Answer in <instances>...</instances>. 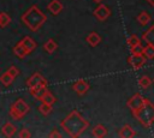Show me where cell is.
I'll return each instance as SVG.
<instances>
[{
	"label": "cell",
	"mask_w": 154,
	"mask_h": 138,
	"mask_svg": "<svg viewBox=\"0 0 154 138\" xmlns=\"http://www.w3.org/2000/svg\"><path fill=\"white\" fill-rule=\"evenodd\" d=\"M60 126L70 137L77 138L88 128L89 122L79 114L77 109H73L60 121Z\"/></svg>",
	"instance_id": "obj_1"
},
{
	"label": "cell",
	"mask_w": 154,
	"mask_h": 138,
	"mask_svg": "<svg viewBox=\"0 0 154 138\" xmlns=\"http://www.w3.org/2000/svg\"><path fill=\"white\" fill-rule=\"evenodd\" d=\"M20 19L31 31H38L41 26L46 23L47 16L36 5H32L22 14Z\"/></svg>",
	"instance_id": "obj_2"
},
{
	"label": "cell",
	"mask_w": 154,
	"mask_h": 138,
	"mask_svg": "<svg viewBox=\"0 0 154 138\" xmlns=\"http://www.w3.org/2000/svg\"><path fill=\"white\" fill-rule=\"evenodd\" d=\"M136 120L144 127H149L154 124V104L147 100L144 106L136 112H132Z\"/></svg>",
	"instance_id": "obj_3"
},
{
	"label": "cell",
	"mask_w": 154,
	"mask_h": 138,
	"mask_svg": "<svg viewBox=\"0 0 154 138\" xmlns=\"http://www.w3.org/2000/svg\"><path fill=\"white\" fill-rule=\"evenodd\" d=\"M30 110V106L23 100V98H17L11 108H10V115L14 120H20L23 116H25Z\"/></svg>",
	"instance_id": "obj_4"
},
{
	"label": "cell",
	"mask_w": 154,
	"mask_h": 138,
	"mask_svg": "<svg viewBox=\"0 0 154 138\" xmlns=\"http://www.w3.org/2000/svg\"><path fill=\"white\" fill-rule=\"evenodd\" d=\"M146 102H147V98H144L141 94H135V95H132V96L128 100L126 106L129 107V109H130L131 112H136V110H138L140 108H142Z\"/></svg>",
	"instance_id": "obj_5"
},
{
	"label": "cell",
	"mask_w": 154,
	"mask_h": 138,
	"mask_svg": "<svg viewBox=\"0 0 154 138\" xmlns=\"http://www.w3.org/2000/svg\"><path fill=\"white\" fill-rule=\"evenodd\" d=\"M93 14L96 17V19H99L100 22H103L111 16V10L107 5L100 2V5H97L96 8L93 11Z\"/></svg>",
	"instance_id": "obj_6"
},
{
	"label": "cell",
	"mask_w": 154,
	"mask_h": 138,
	"mask_svg": "<svg viewBox=\"0 0 154 138\" xmlns=\"http://www.w3.org/2000/svg\"><path fill=\"white\" fill-rule=\"evenodd\" d=\"M146 59L147 58L143 54H131L128 58V61L132 66L134 70H138V68H141L146 64Z\"/></svg>",
	"instance_id": "obj_7"
},
{
	"label": "cell",
	"mask_w": 154,
	"mask_h": 138,
	"mask_svg": "<svg viewBox=\"0 0 154 138\" xmlns=\"http://www.w3.org/2000/svg\"><path fill=\"white\" fill-rule=\"evenodd\" d=\"M72 88H73V90L76 91V94H77V95L82 96V95H84V94L89 90V83H88L87 80L79 79V80H77V82H75V83H73Z\"/></svg>",
	"instance_id": "obj_8"
},
{
	"label": "cell",
	"mask_w": 154,
	"mask_h": 138,
	"mask_svg": "<svg viewBox=\"0 0 154 138\" xmlns=\"http://www.w3.org/2000/svg\"><path fill=\"white\" fill-rule=\"evenodd\" d=\"M42 80H43V77L41 76V73H40V72H35L34 74H31V76L28 78V80H26V86H28L29 89H31V88H37V86H40V84H41Z\"/></svg>",
	"instance_id": "obj_9"
},
{
	"label": "cell",
	"mask_w": 154,
	"mask_h": 138,
	"mask_svg": "<svg viewBox=\"0 0 154 138\" xmlns=\"http://www.w3.org/2000/svg\"><path fill=\"white\" fill-rule=\"evenodd\" d=\"M85 41H87V43H88L90 47H96V46H99L100 42H101V36H100L97 32L91 31V32H89V34L87 35Z\"/></svg>",
	"instance_id": "obj_10"
},
{
	"label": "cell",
	"mask_w": 154,
	"mask_h": 138,
	"mask_svg": "<svg viewBox=\"0 0 154 138\" xmlns=\"http://www.w3.org/2000/svg\"><path fill=\"white\" fill-rule=\"evenodd\" d=\"M13 53H14V55L16 56H18L19 59H24L28 54H30L29 52H28V49L23 46V43L19 41L14 47H13Z\"/></svg>",
	"instance_id": "obj_11"
},
{
	"label": "cell",
	"mask_w": 154,
	"mask_h": 138,
	"mask_svg": "<svg viewBox=\"0 0 154 138\" xmlns=\"http://www.w3.org/2000/svg\"><path fill=\"white\" fill-rule=\"evenodd\" d=\"M47 8H48V11H49L52 14L57 16V14H59V13L63 11V4H61L59 0H52V1L48 4Z\"/></svg>",
	"instance_id": "obj_12"
},
{
	"label": "cell",
	"mask_w": 154,
	"mask_h": 138,
	"mask_svg": "<svg viewBox=\"0 0 154 138\" xmlns=\"http://www.w3.org/2000/svg\"><path fill=\"white\" fill-rule=\"evenodd\" d=\"M135 136H136V132L130 125H124L119 130V137L120 138H132Z\"/></svg>",
	"instance_id": "obj_13"
},
{
	"label": "cell",
	"mask_w": 154,
	"mask_h": 138,
	"mask_svg": "<svg viewBox=\"0 0 154 138\" xmlns=\"http://www.w3.org/2000/svg\"><path fill=\"white\" fill-rule=\"evenodd\" d=\"M91 134L95 138H103L107 136V128L102 125V124H97L93 130H91Z\"/></svg>",
	"instance_id": "obj_14"
},
{
	"label": "cell",
	"mask_w": 154,
	"mask_h": 138,
	"mask_svg": "<svg viewBox=\"0 0 154 138\" xmlns=\"http://www.w3.org/2000/svg\"><path fill=\"white\" fill-rule=\"evenodd\" d=\"M16 131H17V127L13 124H11V122H6L1 127V132H2V134L5 137H12V136H14Z\"/></svg>",
	"instance_id": "obj_15"
},
{
	"label": "cell",
	"mask_w": 154,
	"mask_h": 138,
	"mask_svg": "<svg viewBox=\"0 0 154 138\" xmlns=\"http://www.w3.org/2000/svg\"><path fill=\"white\" fill-rule=\"evenodd\" d=\"M142 40L144 42H147L148 44L154 46V25H152L147 31H144V34L142 36Z\"/></svg>",
	"instance_id": "obj_16"
},
{
	"label": "cell",
	"mask_w": 154,
	"mask_h": 138,
	"mask_svg": "<svg viewBox=\"0 0 154 138\" xmlns=\"http://www.w3.org/2000/svg\"><path fill=\"white\" fill-rule=\"evenodd\" d=\"M20 42H22V43H23V46H24V47L28 49V52H29V53H31V52H32V50H34V49L37 47L36 42H35V41H34V40H32L30 36H25V37H24V38H23Z\"/></svg>",
	"instance_id": "obj_17"
},
{
	"label": "cell",
	"mask_w": 154,
	"mask_h": 138,
	"mask_svg": "<svg viewBox=\"0 0 154 138\" xmlns=\"http://www.w3.org/2000/svg\"><path fill=\"white\" fill-rule=\"evenodd\" d=\"M57 48H58V43L53 40V38H49V40H47L46 41V43L43 44V49L48 53V54H52V53H54L55 50H57Z\"/></svg>",
	"instance_id": "obj_18"
},
{
	"label": "cell",
	"mask_w": 154,
	"mask_h": 138,
	"mask_svg": "<svg viewBox=\"0 0 154 138\" xmlns=\"http://www.w3.org/2000/svg\"><path fill=\"white\" fill-rule=\"evenodd\" d=\"M137 22L141 24V25H147L149 22H150V19H152V17H150V14L147 12V11H142V12H140L138 13V16H137Z\"/></svg>",
	"instance_id": "obj_19"
},
{
	"label": "cell",
	"mask_w": 154,
	"mask_h": 138,
	"mask_svg": "<svg viewBox=\"0 0 154 138\" xmlns=\"http://www.w3.org/2000/svg\"><path fill=\"white\" fill-rule=\"evenodd\" d=\"M13 80H14V77H12L7 71L4 72V73L0 76V82H1V84H2L4 86H10V85L13 83Z\"/></svg>",
	"instance_id": "obj_20"
},
{
	"label": "cell",
	"mask_w": 154,
	"mask_h": 138,
	"mask_svg": "<svg viewBox=\"0 0 154 138\" xmlns=\"http://www.w3.org/2000/svg\"><path fill=\"white\" fill-rule=\"evenodd\" d=\"M152 83H153V79H152L150 77L146 76V74L138 78V85H140L142 89H148V88L152 85Z\"/></svg>",
	"instance_id": "obj_21"
},
{
	"label": "cell",
	"mask_w": 154,
	"mask_h": 138,
	"mask_svg": "<svg viewBox=\"0 0 154 138\" xmlns=\"http://www.w3.org/2000/svg\"><path fill=\"white\" fill-rule=\"evenodd\" d=\"M29 90H30V95H31L34 98L41 101V98H42V96H43V94L46 92L47 89H42V88H31V89H29Z\"/></svg>",
	"instance_id": "obj_22"
},
{
	"label": "cell",
	"mask_w": 154,
	"mask_h": 138,
	"mask_svg": "<svg viewBox=\"0 0 154 138\" xmlns=\"http://www.w3.org/2000/svg\"><path fill=\"white\" fill-rule=\"evenodd\" d=\"M41 102L53 106V104L55 103V97H54V96H53V94H52L51 91H48V89H47V90H46V92L43 94L42 98H41Z\"/></svg>",
	"instance_id": "obj_23"
},
{
	"label": "cell",
	"mask_w": 154,
	"mask_h": 138,
	"mask_svg": "<svg viewBox=\"0 0 154 138\" xmlns=\"http://www.w3.org/2000/svg\"><path fill=\"white\" fill-rule=\"evenodd\" d=\"M143 55L147 59H154V46L152 44H147L143 48Z\"/></svg>",
	"instance_id": "obj_24"
},
{
	"label": "cell",
	"mask_w": 154,
	"mask_h": 138,
	"mask_svg": "<svg viewBox=\"0 0 154 138\" xmlns=\"http://www.w3.org/2000/svg\"><path fill=\"white\" fill-rule=\"evenodd\" d=\"M10 23H11V17H10L7 13L1 12V13H0V26H1V28H5V26H7Z\"/></svg>",
	"instance_id": "obj_25"
},
{
	"label": "cell",
	"mask_w": 154,
	"mask_h": 138,
	"mask_svg": "<svg viewBox=\"0 0 154 138\" xmlns=\"http://www.w3.org/2000/svg\"><path fill=\"white\" fill-rule=\"evenodd\" d=\"M38 110H40V113L42 114V115H48L51 112H52V106L51 104H47V103H43V102H41V104H40V107H38Z\"/></svg>",
	"instance_id": "obj_26"
},
{
	"label": "cell",
	"mask_w": 154,
	"mask_h": 138,
	"mask_svg": "<svg viewBox=\"0 0 154 138\" xmlns=\"http://www.w3.org/2000/svg\"><path fill=\"white\" fill-rule=\"evenodd\" d=\"M126 43H128V46L131 48V47H134V46H136V44L141 43V40H140L136 35H131V36L126 40Z\"/></svg>",
	"instance_id": "obj_27"
},
{
	"label": "cell",
	"mask_w": 154,
	"mask_h": 138,
	"mask_svg": "<svg viewBox=\"0 0 154 138\" xmlns=\"http://www.w3.org/2000/svg\"><path fill=\"white\" fill-rule=\"evenodd\" d=\"M143 48L144 47L142 46V43H138V44L131 47L130 52H131V54H143Z\"/></svg>",
	"instance_id": "obj_28"
},
{
	"label": "cell",
	"mask_w": 154,
	"mask_h": 138,
	"mask_svg": "<svg viewBox=\"0 0 154 138\" xmlns=\"http://www.w3.org/2000/svg\"><path fill=\"white\" fill-rule=\"evenodd\" d=\"M7 72H8L12 77H14V78H16V77H18V76H19V73H20L19 68H18V67H16L14 65L10 66V67H8V70H7Z\"/></svg>",
	"instance_id": "obj_29"
},
{
	"label": "cell",
	"mask_w": 154,
	"mask_h": 138,
	"mask_svg": "<svg viewBox=\"0 0 154 138\" xmlns=\"http://www.w3.org/2000/svg\"><path fill=\"white\" fill-rule=\"evenodd\" d=\"M18 136H19L20 138H23V137H24V138H29V137L31 136V133L29 132V130H28V128H22Z\"/></svg>",
	"instance_id": "obj_30"
},
{
	"label": "cell",
	"mask_w": 154,
	"mask_h": 138,
	"mask_svg": "<svg viewBox=\"0 0 154 138\" xmlns=\"http://www.w3.org/2000/svg\"><path fill=\"white\" fill-rule=\"evenodd\" d=\"M48 136H49V137H61V134L58 132V130H57V128H54V130H53Z\"/></svg>",
	"instance_id": "obj_31"
},
{
	"label": "cell",
	"mask_w": 154,
	"mask_h": 138,
	"mask_svg": "<svg viewBox=\"0 0 154 138\" xmlns=\"http://www.w3.org/2000/svg\"><path fill=\"white\" fill-rule=\"evenodd\" d=\"M146 1H147L150 6H153V7H154V0H146Z\"/></svg>",
	"instance_id": "obj_32"
},
{
	"label": "cell",
	"mask_w": 154,
	"mask_h": 138,
	"mask_svg": "<svg viewBox=\"0 0 154 138\" xmlns=\"http://www.w3.org/2000/svg\"><path fill=\"white\" fill-rule=\"evenodd\" d=\"M93 1H95V2H97V4H100L102 0H93Z\"/></svg>",
	"instance_id": "obj_33"
},
{
	"label": "cell",
	"mask_w": 154,
	"mask_h": 138,
	"mask_svg": "<svg viewBox=\"0 0 154 138\" xmlns=\"http://www.w3.org/2000/svg\"><path fill=\"white\" fill-rule=\"evenodd\" d=\"M153 83H154V78H153Z\"/></svg>",
	"instance_id": "obj_34"
}]
</instances>
